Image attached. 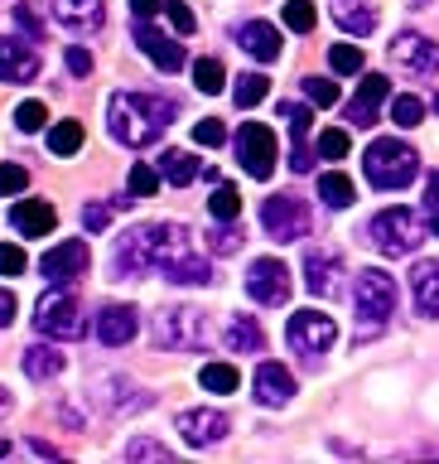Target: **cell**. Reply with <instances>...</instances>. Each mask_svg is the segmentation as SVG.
Listing matches in <instances>:
<instances>
[{
  "mask_svg": "<svg viewBox=\"0 0 439 464\" xmlns=\"http://www.w3.org/2000/svg\"><path fill=\"white\" fill-rule=\"evenodd\" d=\"M391 121H396L401 130H415L420 121H425V102L411 97V92H401L396 102H391Z\"/></svg>",
  "mask_w": 439,
  "mask_h": 464,
  "instance_id": "836d02e7",
  "label": "cell"
},
{
  "mask_svg": "<svg viewBox=\"0 0 439 464\" xmlns=\"http://www.w3.org/2000/svg\"><path fill=\"white\" fill-rule=\"evenodd\" d=\"M333 20H339L343 34L367 39L377 29V0H333Z\"/></svg>",
  "mask_w": 439,
  "mask_h": 464,
  "instance_id": "d4e9b609",
  "label": "cell"
},
{
  "mask_svg": "<svg viewBox=\"0 0 439 464\" xmlns=\"http://www.w3.org/2000/svg\"><path fill=\"white\" fill-rule=\"evenodd\" d=\"M29 266V256H24V246H0V276H20Z\"/></svg>",
  "mask_w": 439,
  "mask_h": 464,
  "instance_id": "c3c4849f",
  "label": "cell"
},
{
  "mask_svg": "<svg viewBox=\"0 0 439 464\" xmlns=\"http://www.w3.org/2000/svg\"><path fill=\"white\" fill-rule=\"evenodd\" d=\"M111 213H116L111 203H87V208H82V227L87 232H101V227L111 223Z\"/></svg>",
  "mask_w": 439,
  "mask_h": 464,
  "instance_id": "f907efd6",
  "label": "cell"
},
{
  "mask_svg": "<svg viewBox=\"0 0 439 464\" xmlns=\"http://www.w3.org/2000/svg\"><path fill=\"white\" fill-rule=\"evenodd\" d=\"M136 329H140V319H136L130 304H107V310L97 314V339L107 343V348L130 343V339H136Z\"/></svg>",
  "mask_w": 439,
  "mask_h": 464,
  "instance_id": "44dd1931",
  "label": "cell"
},
{
  "mask_svg": "<svg viewBox=\"0 0 439 464\" xmlns=\"http://www.w3.org/2000/svg\"><path fill=\"white\" fill-rule=\"evenodd\" d=\"M281 20H285V29H295V34H310L314 20H319V10H314V0H285Z\"/></svg>",
  "mask_w": 439,
  "mask_h": 464,
  "instance_id": "e575fe53",
  "label": "cell"
},
{
  "mask_svg": "<svg viewBox=\"0 0 439 464\" xmlns=\"http://www.w3.org/2000/svg\"><path fill=\"white\" fill-rule=\"evenodd\" d=\"M434 107H439V102H434Z\"/></svg>",
  "mask_w": 439,
  "mask_h": 464,
  "instance_id": "94428289",
  "label": "cell"
},
{
  "mask_svg": "<svg viewBox=\"0 0 439 464\" xmlns=\"http://www.w3.org/2000/svg\"><path fill=\"white\" fill-rule=\"evenodd\" d=\"M208 246H213V252H237V227L223 223L217 232H208Z\"/></svg>",
  "mask_w": 439,
  "mask_h": 464,
  "instance_id": "f5cc1de1",
  "label": "cell"
},
{
  "mask_svg": "<svg viewBox=\"0 0 439 464\" xmlns=\"http://www.w3.org/2000/svg\"><path fill=\"white\" fill-rule=\"evenodd\" d=\"M391 63L401 72H411V78H434L439 72V44L415 34V29H406V34L391 39Z\"/></svg>",
  "mask_w": 439,
  "mask_h": 464,
  "instance_id": "4fadbf2b",
  "label": "cell"
},
{
  "mask_svg": "<svg viewBox=\"0 0 439 464\" xmlns=\"http://www.w3.org/2000/svg\"><path fill=\"white\" fill-rule=\"evenodd\" d=\"M425 223H430L434 237H439V169L425 179Z\"/></svg>",
  "mask_w": 439,
  "mask_h": 464,
  "instance_id": "7dc6e473",
  "label": "cell"
},
{
  "mask_svg": "<svg viewBox=\"0 0 439 464\" xmlns=\"http://www.w3.org/2000/svg\"><path fill=\"white\" fill-rule=\"evenodd\" d=\"M39 78V53L20 39H0V82H34Z\"/></svg>",
  "mask_w": 439,
  "mask_h": 464,
  "instance_id": "d6986e66",
  "label": "cell"
},
{
  "mask_svg": "<svg viewBox=\"0 0 439 464\" xmlns=\"http://www.w3.org/2000/svg\"><path fill=\"white\" fill-rule=\"evenodd\" d=\"M261 227H266V237H275V242L310 237V203L295 198V194H275V198L261 203Z\"/></svg>",
  "mask_w": 439,
  "mask_h": 464,
  "instance_id": "ba28073f",
  "label": "cell"
},
{
  "mask_svg": "<svg viewBox=\"0 0 439 464\" xmlns=\"http://www.w3.org/2000/svg\"><path fill=\"white\" fill-rule=\"evenodd\" d=\"M58 24H68L72 34H92V29L107 24V5L101 0H49Z\"/></svg>",
  "mask_w": 439,
  "mask_h": 464,
  "instance_id": "ac0fdd59",
  "label": "cell"
},
{
  "mask_svg": "<svg viewBox=\"0 0 439 464\" xmlns=\"http://www.w3.org/2000/svg\"><path fill=\"white\" fill-rule=\"evenodd\" d=\"M43 121H49L43 102H20V111H14V126H20V130H39Z\"/></svg>",
  "mask_w": 439,
  "mask_h": 464,
  "instance_id": "b9f144b4",
  "label": "cell"
},
{
  "mask_svg": "<svg viewBox=\"0 0 439 464\" xmlns=\"http://www.w3.org/2000/svg\"><path fill=\"white\" fill-rule=\"evenodd\" d=\"M5 455H10V445H5V440H0V459H5Z\"/></svg>",
  "mask_w": 439,
  "mask_h": 464,
  "instance_id": "6f0895ef",
  "label": "cell"
},
{
  "mask_svg": "<svg viewBox=\"0 0 439 464\" xmlns=\"http://www.w3.org/2000/svg\"><path fill=\"white\" fill-rule=\"evenodd\" d=\"M237 368L232 362H203V387L208 392H237Z\"/></svg>",
  "mask_w": 439,
  "mask_h": 464,
  "instance_id": "d590c367",
  "label": "cell"
},
{
  "mask_svg": "<svg viewBox=\"0 0 439 464\" xmlns=\"http://www.w3.org/2000/svg\"><path fill=\"white\" fill-rule=\"evenodd\" d=\"M246 295L256 304H285L290 300V266L281 256H256L246 271Z\"/></svg>",
  "mask_w": 439,
  "mask_h": 464,
  "instance_id": "7c38bea8",
  "label": "cell"
},
{
  "mask_svg": "<svg viewBox=\"0 0 439 464\" xmlns=\"http://www.w3.org/2000/svg\"><path fill=\"white\" fill-rule=\"evenodd\" d=\"M136 271H165V281H179V285H208L213 281L208 256L194 246L184 223L130 227L116 242V276H136Z\"/></svg>",
  "mask_w": 439,
  "mask_h": 464,
  "instance_id": "6da1fadb",
  "label": "cell"
},
{
  "mask_svg": "<svg viewBox=\"0 0 439 464\" xmlns=\"http://www.w3.org/2000/svg\"><path fill=\"white\" fill-rule=\"evenodd\" d=\"M165 10H169V24L179 29V34H194V29H198L194 10H188V0H165Z\"/></svg>",
  "mask_w": 439,
  "mask_h": 464,
  "instance_id": "60d3db41",
  "label": "cell"
},
{
  "mask_svg": "<svg viewBox=\"0 0 439 464\" xmlns=\"http://www.w3.org/2000/svg\"><path fill=\"white\" fill-rule=\"evenodd\" d=\"M304 97H310L314 107H333V102H339V82H329V78H304Z\"/></svg>",
  "mask_w": 439,
  "mask_h": 464,
  "instance_id": "f35d334b",
  "label": "cell"
},
{
  "mask_svg": "<svg viewBox=\"0 0 439 464\" xmlns=\"http://www.w3.org/2000/svg\"><path fill=\"white\" fill-rule=\"evenodd\" d=\"M130 10H136L140 20H150V14H159V10H165V0H130Z\"/></svg>",
  "mask_w": 439,
  "mask_h": 464,
  "instance_id": "db71d44e",
  "label": "cell"
},
{
  "mask_svg": "<svg viewBox=\"0 0 439 464\" xmlns=\"http://www.w3.org/2000/svg\"><path fill=\"white\" fill-rule=\"evenodd\" d=\"M5 401H10V392H5V387H0V406H5Z\"/></svg>",
  "mask_w": 439,
  "mask_h": 464,
  "instance_id": "680465c9",
  "label": "cell"
},
{
  "mask_svg": "<svg viewBox=\"0 0 439 464\" xmlns=\"http://www.w3.org/2000/svg\"><path fill=\"white\" fill-rule=\"evenodd\" d=\"M68 72L72 78H87V72H92V53H87L82 44H68Z\"/></svg>",
  "mask_w": 439,
  "mask_h": 464,
  "instance_id": "816d5d0a",
  "label": "cell"
},
{
  "mask_svg": "<svg viewBox=\"0 0 439 464\" xmlns=\"http://www.w3.org/2000/svg\"><path fill=\"white\" fill-rule=\"evenodd\" d=\"M10 223L24 232V237H49L53 223H58V213H53V203L49 198H20L10 208Z\"/></svg>",
  "mask_w": 439,
  "mask_h": 464,
  "instance_id": "ffe728a7",
  "label": "cell"
},
{
  "mask_svg": "<svg viewBox=\"0 0 439 464\" xmlns=\"http://www.w3.org/2000/svg\"><path fill=\"white\" fill-rule=\"evenodd\" d=\"M329 68L343 72V78H348V72H362V49H358V44H333V49H329Z\"/></svg>",
  "mask_w": 439,
  "mask_h": 464,
  "instance_id": "74e56055",
  "label": "cell"
},
{
  "mask_svg": "<svg viewBox=\"0 0 439 464\" xmlns=\"http://www.w3.org/2000/svg\"><path fill=\"white\" fill-rule=\"evenodd\" d=\"M295 397V372L281 368V362H261L256 368V401L261 406H285Z\"/></svg>",
  "mask_w": 439,
  "mask_h": 464,
  "instance_id": "7402d4cb",
  "label": "cell"
},
{
  "mask_svg": "<svg viewBox=\"0 0 439 464\" xmlns=\"http://www.w3.org/2000/svg\"><path fill=\"white\" fill-rule=\"evenodd\" d=\"M174 102L159 97V92H116L111 107H107V121H111V136L140 150V145H155L159 136L169 130L174 121Z\"/></svg>",
  "mask_w": 439,
  "mask_h": 464,
  "instance_id": "7a4b0ae2",
  "label": "cell"
},
{
  "mask_svg": "<svg viewBox=\"0 0 439 464\" xmlns=\"http://www.w3.org/2000/svg\"><path fill=\"white\" fill-rule=\"evenodd\" d=\"M266 92H271L266 72H242L237 87H232V102H237V107H256V102H266Z\"/></svg>",
  "mask_w": 439,
  "mask_h": 464,
  "instance_id": "4dcf8cb0",
  "label": "cell"
},
{
  "mask_svg": "<svg viewBox=\"0 0 439 464\" xmlns=\"http://www.w3.org/2000/svg\"><path fill=\"white\" fill-rule=\"evenodd\" d=\"M237 160L252 179H271L275 174V130L266 121H242L237 130Z\"/></svg>",
  "mask_w": 439,
  "mask_h": 464,
  "instance_id": "30bf717a",
  "label": "cell"
},
{
  "mask_svg": "<svg viewBox=\"0 0 439 464\" xmlns=\"http://www.w3.org/2000/svg\"><path fill=\"white\" fill-rule=\"evenodd\" d=\"M29 450H34L39 459H58V450H53V445H43V440H29Z\"/></svg>",
  "mask_w": 439,
  "mask_h": 464,
  "instance_id": "9f6ffc18",
  "label": "cell"
},
{
  "mask_svg": "<svg viewBox=\"0 0 439 464\" xmlns=\"http://www.w3.org/2000/svg\"><path fill=\"white\" fill-rule=\"evenodd\" d=\"M261 343H266V334H261V324L252 314H237L227 324V348L232 353H261Z\"/></svg>",
  "mask_w": 439,
  "mask_h": 464,
  "instance_id": "83f0119b",
  "label": "cell"
},
{
  "mask_svg": "<svg viewBox=\"0 0 439 464\" xmlns=\"http://www.w3.org/2000/svg\"><path fill=\"white\" fill-rule=\"evenodd\" d=\"M126 459H174L169 445H155V440H130L126 445Z\"/></svg>",
  "mask_w": 439,
  "mask_h": 464,
  "instance_id": "bcb514c9",
  "label": "cell"
},
{
  "mask_svg": "<svg viewBox=\"0 0 439 464\" xmlns=\"http://www.w3.org/2000/svg\"><path fill=\"white\" fill-rule=\"evenodd\" d=\"M14 24H20L29 39H43V34H49V29H43V20L34 14V5H14Z\"/></svg>",
  "mask_w": 439,
  "mask_h": 464,
  "instance_id": "681fc988",
  "label": "cell"
},
{
  "mask_svg": "<svg viewBox=\"0 0 439 464\" xmlns=\"http://www.w3.org/2000/svg\"><path fill=\"white\" fill-rule=\"evenodd\" d=\"M339 271H343V256L333 246H310V256H304V285L314 295H333L339 290Z\"/></svg>",
  "mask_w": 439,
  "mask_h": 464,
  "instance_id": "5bb4252c",
  "label": "cell"
},
{
  "mask_svg": "<svg viewBox=\"0 0 439 464\" xmlns=\"http://www.w3.org/2000/svg\"><path fill=\"white\" fill-rule=\"evenodd\" d=\"M387 92H391V82L382 78V72H362L358 97L348 102V121L353 126H377V107L387 102Z\"/></svg>",
  "mask_w": 439,
  "mask_h": 464,
  "instance_id": "2e32d148",
  "label": "cell"
},
{
  "mask_svg": "<svg viewBox=\"0 0 439 464\" xmlns=\"http://www.w3.org/2000/svg\"><path fill=\"white\" fill-rule=\"evenodd\" d=\"M155 339L174 348V353H194V348H203V339H208V324H203V310H194V304H174V310H159L155 319Z\"/></svg>",
  "mask_w": 439,
  "mask_h": 464,
  "instance_id": "8992f818",
  "label": "cell"
},
{
  "mask_svg": "<svg viewBox=\"0 0 439 464\" xmlns=\"http://www.w3.org/2000/svg\"><path fill=\"white\" fill-rule=\"evenodd\" d=\"M174 426L184 430L188 445H217V440H223V435L232 430V420L208 406V411H179V420H174Z\"/></svg>",
  "mask_w": 439,
  "mask_h": 464,
  "instance_id": "e0dca14e",
  "label": "cell"
},
{
  "mask_svg": "<svg viewBox=\"0 0 439 464\" xmlns=\"http://www.w3.org/2000/svg\"><path fill=\"white\" fill-rule=\"evenodd\" d=\"M130 194H136V198H155L159 194V174L150 165H136V169H130Z\"/></svg>",
  "mask_w": 439,
  "mask_h": 464,
  "instance_id": "ab89813d",
  "label": "cell"
},
{
  "mask_svg": "<svg viewBox=\"0 0 439 464\" xmlns=\"http://www.w3.org/2000/svg\"><path fill=\"white\" fill-rule=\"evenodd\" d=\"M285 339H290L295 353L319 358V353H329V348H333V339H339V324H333L329 314H319V310H295V314H290Z\"/></svg>",
  "mask_w": 439,
  "mask_h": 464,
  "instance_id": "9c48e42d",
  "label": "cell"
},
{
  "mask_svg": "<svg viewBox=\"0 0 439 464\" xmlns=\"http://www.w3.org/2000/svg\"><path fill=\"white\" fill-rule=\"evenodd\" d=\"M281 116L290 121V136H295V150H290V169H300V174H304V169L314 165L310 145H304V140H310V121H314V111H310V107H295V102H285Z\"/></svg>",
  "mask_w": 439,
  "mask_h": 464,
  "instance_id": "cb8c5ba5",
  "label": "cell"
},
{
  "mask_svg": "<svg viewBox=\"0 0 439 464\" xmlns=\"http://www.w3.org/2000/svg\"><path fill=\"white\" fill-rule=\"evenodd\" d=\"M24 184H29V169L24 165H0V198L20 194Z\"/></svg>",
  "mask_w": 439,
  "mask_h": 464,
  "instance_id": "7bdbcfd3",
  "label": "cell"
},
{
  "mask_svg": "<svg viewBox=\"0 0 439 464\" xmlns=\"http://www.w3.org/2000/svg\"><path fill=\"white\" fill-rule=\"evenodd\" d=\"M194 82H198V92H223L227 72H223L217 58H198V63H194Z\"/></svg>",
  "mask_w": 439,
  "mask_h": 464,
  "instance_id": "8d00e7d4",
  "label": "cell"
},
{
  "mask_svg": "<svg viewBox=\"0 0 439 464\" xmlns=\"http://www.w3.org/2000/svg\"><path fill=\"white\" fill-rule=\"evenodd\" d=\"M237 39L256 63H275V58H281V29H275L271 20H246L237 29Z\"/></svg>",
  "mask_w": 439,
  "mask_h": 464,
  "instance_id": "603a6c76",
  "label": "cell"
},
{
  "mask_svg": "<svg viewBox=\"0 0 439 464\" xmlns=\"http://www.w3.org/2000/svg\"><path fill=\"white\" fill-rule=\"evenodd\" d=\"M194 140H198V145H223V140H227V126L217 121V116H203V121L194 126Z\"/></svg>",
  "mask_w": 439,
  "mask_h": 464,
  "instance_id": "f6af8a7d",
  "label": "cell"
},
{
  "mask_svg": "<svg viewBox=\"0 0 439 464\" xmlns=\"http://www.w3.org/2000/svg\"><path fill=\"white\" fill-rule=\"evenodd\" d=\"M24 372L34 377V382H49V377L63 372V353H58L53 343H34V348H24Z\"/></svg>",
  "mask_w": 439,
  "mask_h": 464,
  "instance_id": "4316f807",
  "label": "cell"
},
{
  "mask_svg": "<svg viewBox=\"0 0 439 464\" xmlns=\"http://www.w3.org/2000/svg\"><path fill=\"white\" fill-rule=\"evenodd\" d=\"M34 324H39V334H49V339H82L87 334L82 304H78V295H72L68 285H53L49 295H39Z\"/></svg>",
  "mask_w": 439,
  "mask_h": 464,
  "instance_id": "5b68a950",
  "label": "cell"
},
{
  "mask_svg": "<svg viewBox=\"0 0 439 464\" xmlns=\"http://www.w3.org/2000/svg\"><path fill=\"white\" fill-rule=\"evenodd\" d=\"M208 208H213L217 223H237V218H242V194L232 184H217L213 198H208Z\"/></svg>",
  "mask_w": 439,
  "mask_h": 464,
  "instance_id": "1f68e13d",
  "label": "cell"
},
{
  "mask_svg": "<svg viewBox=\"0 0 439 464\" xmlns=\"http://www.w3.org/2000/svg\"><path fill=\"white\" fill-rule=\"evenodd\" d=\"M319 155H324V160H343L348 155V130H339V126L324 130V136H319Z\"/></svg>",
  "mask_w": 439,
  "mask_h": 464,
  "instance_id": "ee69618b",
  "label": "cell"
},
{
  "mask_svg": "<svg viewBox=\"0 0 439 464\" xmlns=\"http://www.w3.org/2000/svg\"><path fill=\"white\" fill-rule=\"evenodd\" d=\"M49 150L53 155H78L82 150V121H58L49 130Z\"/></svg>",
  "mask_w": 439,
  "mask_h": 464,
  "instance_id": "d6a6232c",
  "label": "cell"
},
{
  "mask_svg": "<svg viewBox=\"0 0 439 464\" xmlns=\"http://www.w3.org/2000/svg\"><path fill=\"white\" fill-rule=\"evenodd\" d=\"M87 261H92L87 242L82 237H63V242H53L49 252H43L39 271L49 276V285H72V281H82V276H87Z\"/></svg>",
  "mask_w": 439,
  "mask_h": 464,
  "instance_id": "8fae6325",
  "label": "cell"
},
{
  "mask_svg": "<svg viewBox=\"0 0 439 464\" xmlns=\"http://www.w3.org/2000/svg\"><path fill=\"white\" fill-rule=\"evenodd\" d=\"M425 232H430V223L420 213H411V208H382L372 218L367 237H372V246L382 256H411L415 246L425 242Z\"/></svg>",
  "mask_w": 439,
  "mask_h": 464,
  "instance_id": "277c9868",
  "label": "cell"
},
{
  "mask_svg": "<svg viewBox=\"0 0 439 464\" xmlns=\"http://www.w3.org/2000/svg\"><path fill=\"white\" fill-rule=\"evenodd\" d=\"M10 319H14V295H10L5 285H0V329H5Z\"/></svg>",
  "mask_w": 439,
  "mask_h": 464,
  "instance_id": "11a10c76",
  "label": "cell"
},
{
  "mask_svg": "<svg viewBox=\"0 0 439 464\" xmlns=\"http://www.w3.org/2000/svg\"><path fill=\"white\" fill-rule=\"evenodd\" d=\"M136 44L145 49V58H150L155 68H165V72H179V68H184V44H179V39H169V34H159L150 20H140Z\"/></svg>",
  "mask_w": 439,
  "mask_h": 464,
  "instance_id": "9a60e30c",
  "label": "cell"
},
{
  "mask_svg": "<svg viewBox=\"0 0 439 464\" xmlns=\"http://www.w3.org/2000/svg\"><path fill=\"white\" fill-rule=\"evenodd\" d=\"M362 174H367L372 188H387L391 194V188H406L420 174V155L406 140L382 136V140L367 145V155H362Z\"/></svg>",
  "mask_w": 439,
  "mask_h": 464,
  "instance_id": "3957f363",
  "label": "cell"
},
{
  "mask_svg": "<svg viewBox=\"0 0 439 464\" xmlns=\"http://www.w3.org/2000/svg\"><path fill=\"white\" fill-rule=\"evenodd\" d=\"M420 5H425V0H420Z\"/></svg>",
  "mask_w": 439,
  "mask_h": 464,
  "instance_id": "91938a15",
  "label": "cell"
},
{
  "mask_svg": "<svg viewBox=\"0 0 439 464\" xmlns=\"http://www.w3.org/2000/svg\"><path fill=\"white\" fill-rule=\"evenodd\" d=\"M159 174H165L169 184H194L198 179V160L188 155V150H165V160H159Z\"/></svg>",
  "mask_w": 439,
  "mask_h": 464,
  "instance_id": "f546056e",
  "label": "cell"
},
{
  "mask_svg": "<svg viewBox=\"0 0 439 464\" xmlns=\"http://www.w3.org/2000/svg\"><path fill=\"white\" fill-rule=\"evenodd\" d=\"M319 198H324L329 208H348V203L358 198V188L343 169H329V174H319Z\"/></svg>",
  "mask_w": 439,
  "mask_h": 464,
  "instance_id": "f1b7e54d",
  "label": "cell"
},
{
  "mask_svg": "<svg viewBox=\"0 0 439 464\" xmlns=\"http://www.w3.org/2000/svg\"><path fill=\"white\" fill-rule=\"evenodd\" d=\"M411 295H415V310L425 319H439V261H415L411 271Z\"/></svg>",
  "mask_w": 439,
  "mask_h": 464,
  "instance_id": "484cf974",
  "label": "cell"
},
{
  "mask_svg": "<svg viewBox=\"0 0 439 464\" xmlns=\"http://www.w3.org/2000/svg\"><path fill=\"white\" fill-rule=\"evenodd\" d=\"M353 304L367 324H387L396 314V281L382 271V266H367L358 271V285H353Z\"/></svg>",
  "mask_w": 439,
  "mask_h": 464,
  "instance_id": "52a82bcc",
  "label": "cell"
}]
</instances>
